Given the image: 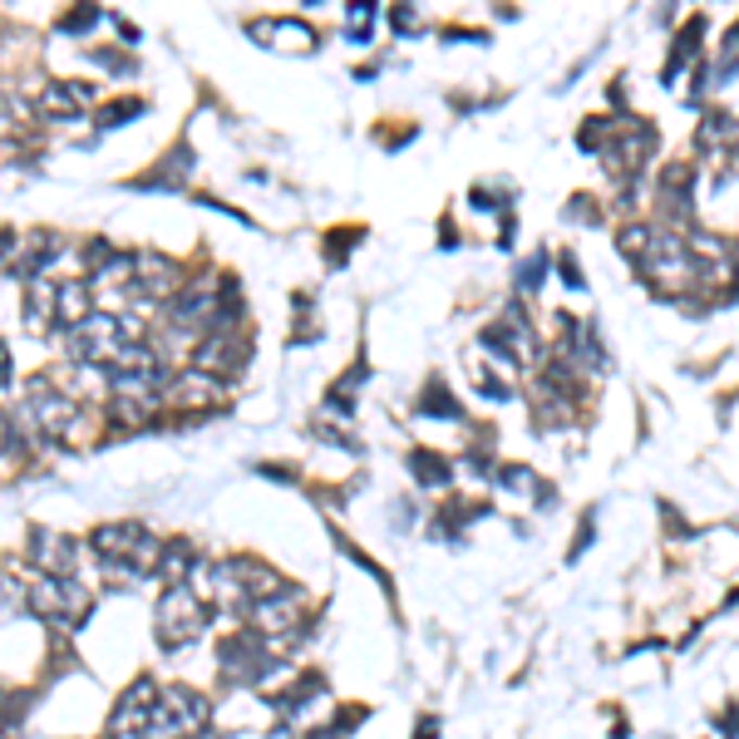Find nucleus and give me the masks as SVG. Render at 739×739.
<instances>
[{"mask_svg": "<svg viewBox=\"0 0 739 739\" xmlns=\"http://www.w3.org/2000/svg\"><path fill=\"white\" fill-rule=\"evenodd\" d=\"M217 675H222L227 686L271 696V690L286 680V665L267 651L262 632H252V626H232L227 636H217Z\"/></svg>", "mask_w": 739, "mask_h": 739, "instance_id": "nucleus-1", "label": "nucleus"}, {"mask_svg": "<svg viewBox=\"0 0 739 739\" xmlns=\"http://www.w3.org/2000/svg\"><path fill=\"white\" fill-rule=\"evenodd\" d=\"M217 611L207 607V597L198 587H163L158 601H153V641H158L163 655H182L193 651L207 636Z\"/></svg>", "mask_w": 739, "mask_h": 739, "instance_id": "nucleus-2", "label": "nucleus"}, {"mask_svg": "<svg viewBox=\"0 0 739 739\" xmlns=\"http://www.w3.org/2000/svg\"><path fill=\"white\" fill-rule=\"evenodd\" d=\"M30 587V616L50 622L54 632H79V626L94 616V591L85 587V577H35L25 582Z\"/></svg>", "mask_w": 739, "mask_h": 739, "instance_id": "nucleus-3", "label": "nucleus"}, {"mask_svg": "<svg viewBox=\"0 0 739 739\" xmlns=\"http://www.w3.org/2000/svg\"><path fill=\"white\" fill-rule=\"evenodd\" d=\"M133 341H143V326L133 321V316H104V311L85 316L75 331H65L69 360H75V365H94V370H99V365H109L118 351H124V345H133Z\"/></svg>", "mask_w": 739, "mask_h": 739, "instance_id": "nucleus-4", "label": "nucleus"}, {"mask_svg": "<svg viewBox=\"0 0 739 739\" xmlns=\"http://www.w3.org/2000/svg\"><path fill=\"white\" fill-rule=\"evenodd\" d=\"M207 725H213V696L188 686V680H163L149 739H182V735H198V729H207Z\"/></svg>", "mask_w": 739, "mask_h": 739, "instance_id": "nucleus-5", "label": "nucleus"}, {"mask_svg": "<svg viewBox=\"0 0 739 739\" xmlns=\"http://www.w3.org/2000/svg\"><path fill=\"white\" fill-rule=\"evenodd\" d=\"M21 419L35 439H65L79 419V399L65 395L50 375H30L25 380V399H21Z\"/></svg>", "mask_w": 739, "mask_h": 739, "instance_id": "nucleus-6", "label": "nucleus"}, {"mask_svg": "<svg viewBox=\"0 0 739 739\" xmlns=\"http://www.w3.org/2000/svg\"><path fill=\"white\" fill-rule=\"evenodd\" d=\"M158 696H163V680H158L153 671H139L129 686L114 696V705H109L104 735H114V739H149V725H153V710H158Z\"/></svg>", "mask_w": 739, "mask_h": 739, "instance_id": "nucleus-7", "label": "nucleus"}, {"mask_svg": "<svg viewBox=\"0 0 739 739\" xmlns=\"http://www.w3.org/2000/svg\"><path fill=\"white\" fill-rule=\"evenodd\" d=\"M306 622H311V607H306V587H296V582H281L277 591L257 597L242 611V626H252L262 636H286Z\"/></svg>", "mask_w": 739, "mask_h": 739, "instance_id": "nucleus-8", "label": "nucleus"}, {"mask_svg": "<svg viewBox=\"0 0 739 739\" xmlns=\"http://www.w3.org/2000/svg\"><path fill=\"white\" fill-rule=\"evenodd\" d=\"M25 552H30V568L44 572V577H79L89 547L79 543V537L60 533V527H30Z\"/></svg>", "mask_w": 739, "mask_h": 739, "instance_id": "nucleus-9", "label": "nucleus"}, {"mask_svg": "<svg viewBox=\"0 0 739 739\" xmlns=\"http://www.w3.org/2000/svg\"><path fill=\"white\" fill-rule=\"evenodd\" d=\"M163 405L182 409V415H217L227 405V380L203 375V370H173V380L163 385Z\"/></svg>", "mask_w": 739, "mask_h": 739, "instance_id": "nucleus-10", "label": "nucleus"}, {"mask_svg": "<svg viewBox=\"0 0 739 739\" xmlns=\"http://www.w3.org/2000/svg\"><path fill=\"white\" fill-rule=\"evenodd\" d=\"M326 696H331L326 675L321 671H301V675H291V680H281V686L271 690L267 705H271V715H277V725L301 729L306 719H311L316 700H326Z\"/></svg>", "mask_w": 739, "mask_h": 739, "instance_id": "nucleus-11", "label": "nucleus"}, {"mask_svg": "<svg viewBox=\"0 0 739 739\" xmlns=\"http://www.w3.org/2000/svg\"><path fill=\"white\" fill-rule=\"evenodd\" d=\"M182 267L173 257H163V252H133V277H129V291L139 301H163L168 306L173 296L182 291Z\"/></svg>", "mask_w": 739, "mask_h": 739, "instance_id": "nucleus-12", "label": "nucleus"}, {"mask_svg": "<svg viewBox=\"0 0 739 739\" xmlns=\"http://www.w3.org/2000/svg\"><path fill=\"white\" fill-rule=\"evenodd\" d=\"M149 537L153 533L139 523V518H118V523H99L94 533L85 537V547L94 552V562H124V558H133Z\"/></svg>", "mask_w": 739, "mask_h": 739, "instance_id": "nucleus-13", "label": "nucleus"}, {"mask_svg": "<svg viewBox=\"0 0 739 739\" xmlns=\"http://www.w3.org/2000/svg\"><path fill=\"white\" fill-rule=\"evenodd\" d=\"M198 572H203V552H198L193 537H163L153 582H158V587H193Z\"/></svg>", "mask_w": 739, "mask_h": 739, "instance_id": "nucleus-14", "label": "nucleus"}, {"mask_svg": "<svg viewBox=\"0 0 739 739\" xmlns=\"http://www.w3.org/2000/svg\"><path fill=\"white\" fill-rule=\"evenodd\" d=\"M246 341H237L232 335H203V341L193 345V370H203V375H217V380H232L246 370Z\"/></svg>", "mask_w": 739, "mask_h": 739, "instance_id": "nucleus-15", "label": "nucleus"}, {"mask_svg": "<svg viewBox=\"0 0 739 739\" xmlns=\"http://www.w3.org/2000/svg\"><path fill=\"white\" fill-rule=\"evenodd\" d=\"M193 163H198V153L188 149V143H173V149L158 158V168L133 178V188H139V193H153V188H158V193H178L182 182H188V173H193Z\"/></svg>", "mask_w": 739, "mask_h": 739, "instance_id": "nucleus-16", "label": "nucleus"}, {"mask_svg": "<svg viewBox=\"0 0 739 739\" xmlns=\"http://www.w3.org/2000/svg\"><path fill=\"white\" fill-rule=\"evenodd\" d=\"M25 326H30L35 335L60 331V281L40 277L25 286Z\"/></svg>", "mask_w": 739, "mask_h": 739, "instance_id": "nucleus-17", "label": "nucleus"}, {"mask_svg": "<svg viewBox=\"0 0 739 739\" xmlns=\"http://www.w3.org/2000/svg\"><path fill=\"white\" fill-rule=\"evenodd\" d=\"M163 409V395H109V419L118 429H149Z\"/></svg>", "mask_w": 739, "mask_h": 739, "instance_id": "nucleus-18", "label": "nucleus"}, {"mask_svg": "<svg viewBox=\"0 0 739 739\" xmlns=\"http://www.w3.org/2000/svg\"><path fill=\"white\" fill-rule=\"evenodd\" d=\"M79 99L75 89H69V79H50V85H40V94H35V114L40 118H54V124H69V118H79Z\"/></svg>", "mask_w": 739, "mask_h": 739, "instance_id": "nucleus-19", "label": "nucleus"}, {"mask_svg": "<svg viewBox=\"0 0 739 739\" xmlns=\"http://www.w3.org/2000/svg\"><path fill=\"white\" fill-rule=\"evenodd\" d=\"M246 35H252V40H291L286 50H311L316 44V30L306 21H252L246 25Z\"/></svg>", "mask_w": 739, "mask_h": 739, "instance_id": "nucleus-20", "label": "nucleus"}, {"mask_svg": "<svg viewBox=\"0 0 739 739\" xmlns=\"http://www.w3.org/2000/svg\"><path fill=\"white\" fill-rule=\"evenodd\" d=\"M85 316H94V286L89 281H60V331H75Z\"/></svg>", "mask_w": 739, "mask_h": 739, "instance_id": "nucleus-21", "label": "nucleus"}, {"mask_svg": "<svg viewBox=\"0 0 739 739\" xmlns=\"http://www.w3.org/2000/svg\"><path fill=\"white\" fill-rule=\"evenodd\" d=\"M409 469H415L419 488H449V483H454L449 459H439V454H429V449H415V454H409Z\"/></svg>", "mask_w": 739, "mask_h": 739, "instance_id": "nucleus-22", "label": "nucleus"}, {"mask_svg": "<svg viewBox=\"0 0 739 739\" xmlns=\"http://www.w3.org/2000/svg\"><path fill=\"white\" fill-rule=\"evenodd\" d=\"M25 611H30V587L15 572H0V626H11Z\"/></svg>", "mask_w": 739, "mask_h": 739, "instance_id": "nucleus-23", "label": "nucleus"}, {"mask_svg": "<svg viewBox=\"0 0 739 739\" xmlns=\"http://www.w3.org/2000/svg\"><path fill=\"white\" fill-rule=\"evenodd\" d=\"M419 415H434V419H463V405L449 395V390L434 380V385L424 390V399H419Z\"/></svg>", "mask_w": 739, "mask_h": 739, "instance_id": "nucleus-24", "label": "nucleus"}, {"mask_svg": "<svg viewBox=\"0 0 739 739\" xmlns=\"http://www.w3.org/2000/svg\"><path fill=\"white\" fill-rule=\"evenodd\" d=\"M143 109H149L143 99H118V104H104V109H99V129H118V124L139 118Z\"/></svg>", "mask_w": 739, "mask_h": 739, "instance_id": "nucleus-25", "label": "nucleus"}, {"mask_svg": "<svg viewBox=\"0 0 739 739\" xmlns=\"http://www.w3.org/2000/svg\"><path fill=\"white\" fill-rule=\"evenodd\" d=\"M99 21H104V11H99V5H75V11L60 15V30H65V35H89Z\"/></svg>", "mask_w": 739, "mask_h": 739, "instance_id": "nucleus-26", "label": "nucleus"}, {"mask_svg": "<svg viewBox=\"0 0 739 739\" xmlns=\"http://www.w3.org/2000/svg\"><path fill=\"white\" fill-rule=\"evenodd\" d=\"M365 715H370V710H365V705H341L331 719H326V725H331V735H335V739H351L355 729L365 725Z\"/></svg>", "mask_w": 739, "mask_h": 739, "instance_id": "nucleus-27", "label": "nucleus"}, {"mask_svg": "<svg viewBox=\"0 0 739 739\" xmlns=\"http://www.w3.org/2000/svg\"><path fill=\"white\" fill-rule=\"evenodd\" d=\"M21 454V424L11 415H0V459H15Z\"/></svg>", "mask_w": 739, "mask_h": 739, "instance_id": "nucleus-28", "label": "nucleus"}, {"mask_svg": "<svg viewBox=\"0 0 739 739\" xmlns=\"http://www.w3.org/2000/svg\"><path fill=\"white\" fill-rule=\"evenodd\" d=\"M543 267H547V252H537V257L523 262V286H527V291H533L537 281H543Z\"/></svg>", "mask_w": 739, "mask_h": 739, "instance_id": "nucleus-29", "label": "nucleus"}, {"mask_svg": "<svg viewBox=\"0 0 739 739\" xmlns=\"http://www.w3.org/2000/svg\"><path fill=\"white\" fill-rule=\"evenodd\" d=\"M11 380H15V365H11V345L0 341V395L11 390Z\"/></svg>", "mask_w": 739, "mask_h": 739, "instance_id": "nucleus-30", "label": "nucleus"}, {"mask_svg": "<svg viewBox=\"0 0 739 739\" xmlns=\"http://www.w3.org/2000/svg\"><path fill=\"white\" fill-rule=\"evenodd\" d=\"M409 739H439V715H419L415 719V735Z\"/></svg>", "mask_w": 739, "mask_h": 739, "instance_id": "nucleus-31", "label": "nucleus"}, {"mask_svg": "<svg viewBox=\"0 0 739 739\" xmlns=\"http://www.w3.org/2000/svg\"><path fill=\"white\" fill-rule=\"evenodd\" d=\"M182 739H232L227 729H217V725H207V729H198V735H182Z\"/></svg>", "mask_w": 739, "mask_h": 739, "instance_id": "nucleus-32", "label": "nucleus"}]
</instances>
